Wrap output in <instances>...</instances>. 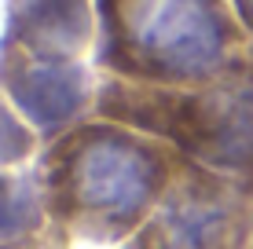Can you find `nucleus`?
<instances>
[{
  "instance_id": "obj_8",
  "label": "nucleus",
  "mask_w": 253,
  "mask_h": 249,
  "mask_svg": "<svg viewBox=\"0 0 253 249\" xmlns=\"http://www.w3.org/2000/svg\"><path fill=\"white\" fill-rule=\"evenodd\" d=\"M44 140L26 117L15 110V103L0 92V169H19L33 154H41Z\"/></svg>"
},
{
  "instance_id": "obj_10",
  "label": "nucleus",
  "mask_w": 253,
  "mask_h": 249,
  "mask_svg": "<svg viewBox=\"0 0 253 249\" xmlns=\"http://www.w3.org/2000/svg\"><path fill=\"white\" fill-rule=\"evenodd\" d=\"M250 66H253V48H250Z\"/></svg>"
},
{
  "instance_id": "obj_7",
  "label": "nucleus",
  "mask_w": 253,
  "mask_h": 249,
  "mask_svg": "<svg viewBox=\"0 0 253 249\" xmlns=\"http://www.w3.org/2000/svg\"><path fill=\"white\" fill-rule=\"evenodd\" d=\"M0 249H70L48 220L33 169H0Z\"/></svg>"
},
{
  "instance_id": "obj_9",
  "label": "nucleus",
  "mask_w": 253,
  "mask_h": 249,
  "mask_svg": "<svg viewBox=\"0 0 253 249\" xmlns=\"http://www.w3.org/2000/svg\"><path fill=\"white\" fill-rule=\"evenodd\" d=\"M228 4L235 7V15H239V22L246 26V33L253 37V0H228Z\"/></svg>"
},
{
  "instance_id": "obj_11",
  "label": "nucleus",
  "mask_w": 253,
  "mask_h": 249,
  "mask_svg": "<svg viewBox=\"0 0 253 249\" xmlns=\"http://www.w3.org/2000/svg\"><path fill=\"white\" fill-rule=\"evenodd\" d=\"M250 249H253V242H250Z\"/></svg>"
},
{
  "instance_id": "obj_5",
  "label": "nucleus",
  "mask_w": 253,
  "mask_h": 249,
  "mask_svg": "<svg viewBox=\"0 0 253 249\" xmlns=\"http://www.w3.org/2000/svg\"><path fill=\"white\" fill-rule=\"evenodd\" d=\"M99 77L103 73L84 59H48L0 44V92L44 143L95 114Z\"/></svg>"
},
{
  "instance_id": "obj_3",
  "label": "nucleus",
  "mask_w": 253,
  "mask_h": 249,
  "mask_svg": "<svg viewBox=\"0 0 253 249\" xmlns=\"http://www.w3.org/2000/svg\"><path fill=\"white\" fill-rule=\"evenodd\" d=\"M95 114L176 147L187 161L253 183V66L195 88H158L99 77Z\"/></svg>"
},
{
  "instance_id": "obj_4",
  "label": "nucleus",
  "mask_w": 253,
  "mask_h": 249,
  "mask_svg": "<svg viewBox=\"0 0 253 249\" xmlns=\"http://www.w3.org/2000/svg\"><path fill=\"white\" fill-rule=\"evenodd\" d=\"M253 183L184 158L158 209L121 249H250Z\"/></svg>"
},
{
  "instance_id": "obj_2",
  "label": "nucleus",
  "mask_w": 253,
  "mask_h": 249,
  "mask_svg": "<svg viewBox=\"0 0 253 249\" xmlns=\"http://www.w3.org/2000/svg\"><path fill=\"white\" fill-rule=\"evenodd\" d=\"M250 48L228 0H95L92 66L103 77L195 88L239 70Z\"/></svg>"
},
{
  "instance_id": "obj_1",
  "label": "nucleus",
  "mask_w": 253,
  "mask_h": 249,
  "mask_svg": "<svg viewBox=\"0 0 253 249\" xmlns=\"http://www.w3.org/2000/svg\"><path fill=\"white\" fill-rule=\"evenodd\" d=\"M180 165L184 154L165 140L92 114L41 147L33 176L66 246H125L158 209Z\"/></svg>"
},
{
  "instance_id": "obj_6",
  "label": "nucleus",
  "mask_w": 253,
  "mask_h": 249,
  "mask_svg": "<svg viewBox=\"0 0 253 249\" xmlns=\"http://www.w3.org/2000/svg\"><path fill=\"white\" fill-rule=\"evenodd\" d=\"M0 44L48 59H84L95 48V0H7Z\"/></svg>"
}]
</instances>
